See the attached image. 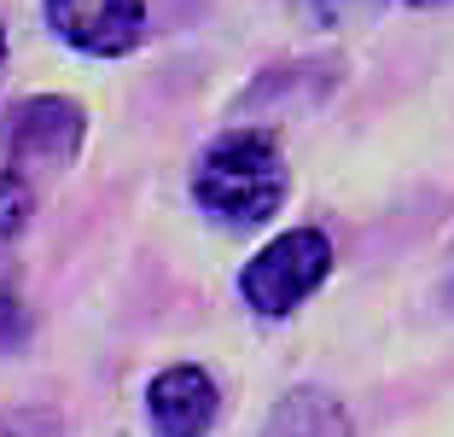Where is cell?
Wrapping results in <instances>:
<instances>
[{
	"instance_id": "1",
	"label": "cell",
	"mask_w": 454,
	"mask_h": 437,
	"mask_svg": "<svg viewBox=\"0 0 454 437\" xmlns=\"http://www.w3.org/2000/svg\"><path fill=\"white\" fill-rule=\"evenodd\" d=\"M286 158L280 146L256 129H233L210 146L192 170V199L227 227H262L286 204Z\"/></svg>"
},
{
	"instance_id": "2",
	"label": "cell",
	"mask_w": 454,
	"mask_h": 437,
	"mask_svg": "<svg viewBox=\"0 0 454 437\" xmlns=\"http://www.w3.org/2000/svg\"><path fill=\"white\" fill-rule=\"evenodd\" d=\"M326 274H333V239L321 227H292V234L268 239L262 251L245 263L239 291L256 315H292Z\"/></svg>"
},
{
	"instance_id": "3",
	"label": "cell",
	"mask_w": 454,
	"mask_h": 437,
	"mask_svg": "<svg viewBox=\"0 0 454 437\" xmlns=\"http://www.w3.org/2000/svg\"><path fill=\"white\" fill-rule=\"evenodd\" d=\"M82 134H88V123H82L76 99H59V93L24 99L6 117V175L29 181V170H65L82 152Z\"/></svg>"
},
{
	"instance_id": "4",
	"label": "cell",
	"mask_w": 454,
	"mask_h": 437,
	"mask_svg": "<svg viewBox=\"0 0 454 437\" xmlns=\"http://www.w3.org/2000/svg\"><path fill=\"white\" fill-rule=\"evenodd\" d=\"M47 24L76 53L122 59L146 36V0H47Z\"/></svg>"
},
{
	"instance_id": "5",
	"label": "cell",
	"mask_w": 454,
	"mask_h": 437,
	"mask_svg": "<svg viewBox=\"0 0 454 437\" xmlns=\"http://www.w3.org/2000/svg\"><path fill=\"white\" fill-rule=\"evenodd\" d=\"M146 414L158 437H204L215 420V379L192 362L181 368H163L146 391Z\"/></svg>"
},
{
	"instance_id": "6",
	"label": "cell",
	"mask_w": 454,
	"mask_h": 437,
	"mask_svg": "<svg viewBox=\"0 0 454 437\" xmlns=\"http://www.w3.org/2000/svg\"><path fill=\"white\" fill-rule=\"evenodd\" d=\"M262 437H356L344 402L326 391H286L262 420Z\"/></svg>"
},
{
	"instance_id": "7",
	"label": "cell",
	"mask_w": 454,
	"mask_h": 437,
	"mask_svg": "<svg viewBox=\"0 0 454 437\" xmlns=\"http://www.w3.org/2000/svg\"><path fill=\"white\" fill-rule=\"evenodd\" d=\"M29 211H35V187L18 175H0V239H12L29 222Z\"/></svg>"
},
{
	"instance_id": "8",
	"label": "cell",
	"mask_w": 454,
	"mask_h": 437,
	"mask_svg": "<svg viewBox=\"0 0 454 437\" xmlns=\"http://www.w3.org/2000/svg\"><path fill=\"white\" fill-rule=\"evenodd\" d=\"M0 437H59V420L47 409H24L0 420Z\"/></svg>"
},
{
	"instance_id": "9",
	"label": "cell",
	"mask_w": 454,
	"mask_h": 437,
	"mask_svg": "<svg viewBox=\"0 0 454 437\" xmlns=\"http://www.w3.org/2000/svg\"><path fill=\"white\" fill-rule=\"evenodd\" d=\"M18 332H24V315H18L12 298H0V345H12Z\"/></svg>"
},
{
	"instance_id": "10",
	"label": "cell",
	"mask_w": 454,
	"mask_h": 437,
	"mask_svg": "<svg viewBox=\"0 0 454 437\" xmlns=\"http://www.w3.org/2000/svg\"><path fill=\"white\" fill-rule=\"evenodd\" d=\"M0 76H6V29H0Z\"/></svg>"
},
{
	"instance_id": "11",
	"label": "cell",
	"mask_w": 454,
	"mask_h": 437,
	"mask_svg": "<svg viewBox=\"0 0 454 437\" xmlns=\"http://www.w3.org/2000/svg\"><path fill=\"white\" fill-rule=\"evenodd\" d=\"M414 6H442V0H414Z\"/></svg>"
}]
</instances>
